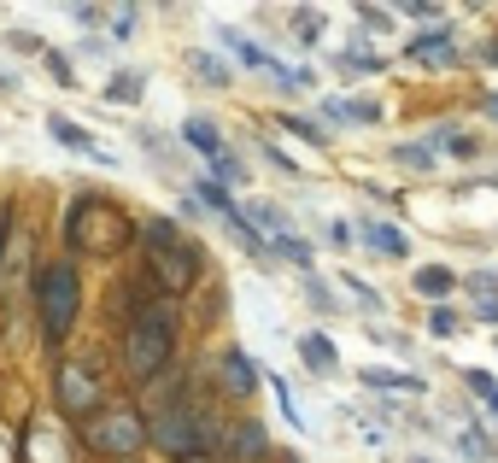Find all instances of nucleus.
<instances>
[{"label":"nucleus","mask_w":498,"mask_h":463,"mask_svg":"<svg viewBox=\"0 0 498 463\" xmlns=\"http://www.w3.org/2000/svg\"><path fill=\"white\" fill-rule=\"evenodd\" d=\"M135 241H141V253H147L141 276L158 287V299L194 294V282L206 276V246H199L177 217H165V211H141V217H135Z\"/></svg>","instance_id":"1"},{"label":"nucleus","mask_w":498,"mask_h":463,"mask_svg":"<svg viewBox=\"0 0 498 463\" xmlns=\"http://www.w3.org/2000/svg\"><path fill=\"white\" fill-rule=\"evenodd\" d=\"M182 341V305L177 299H141L129 311V329H123V370L135 381H158L177 358Z\"/></svg>","instance_id":"2"},{"label":"nucleus","mask_w":498,"mask_h":463,"mask_svg":"<svg viewBox=\"0 0 498 463\" xmlns=\"http://www.w3.org/2000/svg\"><path fill=\"white\" fill-rule=\"evenodd\" d=\"M65 241H71V253L123 258L135 246V217L123 206H111L106 194H77L65 211Z\"/></svg>","instance_id":"3"},{"label":"nucleus","mask_w":498,"mask_h":463,"mask_svg":"<svg viewBox=\"0 0 498 463\" xmlns=\"http://www.w3.org/2000/svg\"><path fill=\"white\" fill-rule=\"evenodd\" d=\"M82 317V270L71 258H47L35 270V329H42V346H65L77 334Z\"/></svg>","instance_id":"4"},{"label":"nucleus","mask_w":498,"mask_h":463,"mask_svg":"<svg viewBox=\"0 0 498 463\" xmlns=\"http://www.w3.org/2000/svg\"><path fill=\"white\" fill-rule=\"evenodd\" d=\"M82 446L106 463H135L147 446V417L135 405H100L89 422H82Z\"/></svg>","instance_id":"5"},{"label":"nucleus","mask_w":498,"mask_h":463,"mask_svg":"<svg viewBox=\"0 0 498 463\" xmlns=\"http://www.w3.org/2000/svg\"><path fill=\"white\" fill-rule=\"evenodd\" d=\"M53 405L65 410V417L89 422L100 405H106V393H100V375L94 364H82V358H59L53 364Z\"/></svg>","instance_id":"6"},{"label":"nucleus","mask_w":498,"mask_h":463,"mask_svg":"<svg viewBox=\"0 0 498 463\" xmlns=\"http://www.w3.org/2000/svg\"><path fill=\"white\" fill-rule=\"evenodd\" d=\"M47 135H53L59 147H65V153H77V159H89V165H100V170H118V153H111V147H100L89 130H82L77 118H71V111H47Z\"/></svg>","instance_id":"7"},{"label":"nucleus","mask_w":498,"mask_h":463,"mask_svg":"<svg viewBox=\"0 0 498 463\" xmlns=\"http://www.w3.org/2000/svg\"><path fill=\"white\" fill-rule=\"evenodd\" d=\"M217 375H223V393H229L235 405H246V399L264 387V370L253 364L246 346H223V352H217Z\"/></svg>","instance_id":"8"},{"label":"nucleus","mask_w":498,"mask_h":463,"mask_svg":"<svg viewBox=\"0 0 498 463\" xmlns=\"http://www.w3.org/2000/svg\"><path fill=\"white\" fill-rule=\"evenodd\" d=\"M264 458H270V434H264V422H258V417H241V422L223 429L217 463H264Z\"/></svg>","instance_id":"9"},{"label":"nucleus","mask_w":498,"mask_h":463,"mask_svg":"<svg viewBox=\"0 0 498 463\" xmlns=\"http://www.w3.org/2000/svg\"><path fill=\"white\" fill-rule=\"evenodd\" d=\"M358 246L364 253H376V258H393V265H405L410 258V235L398 229V223H388V217H358Z\"/></svg>","instance_id":"10"},{"label":"nucleus","mask_w":498,"mask_h":463,"mask_svg":"<svg viewBox=\"0 0 498 463\" xmlns=\"http://www.w3.org/2000/svg\"><path fill=\"white\" fill-rule=\"evenodd\" d=\"M452 24H434V30H417L405 42V59H417V65H434V71H445V65H457V47H452Z\"/></svg>","instance_id":"11"},{"label":"nucleus","mask_w":498,"mask_h":463,"mask_svg":"<svg viewBox=\"0 0 498 463\" xmlns=\"http://www.w3.org/2000/svg\"><path fill=\"white\" fill-rule=\"evenodd\" d=\"M177 141H182V147H194L199 159H211V165L229 153V135H223V130H217V118H206V111H188V118L177 123Z\"/></svg>","instance_id":"12"},{"label":"nucleus","mask_w":498,"mask_h":463,"mask_svg":"<svg viewBox=\"0 0 498 463\" xmlns=\"http://www.w3.org/2000/svg\"><path fill=\"white\" fill-rule=\"evenodd\" d=\"M322 118L346 123V130H376L381 123V100L376 94H352V100H329L322 94Z\"/></svg>","instance_id":"13"},{"label":"nucleus","mask_w":498,"mask_h":463,"mask_svg":"<svg viewBox=\"0 0 498 463\" xmlns=\"http://www.w3.org/2000/svg\"><path fill=\"white\" fill-rule=\"evenodd\" d=\"M293 352L305 358V370H311V375H322V381H329V375L340 370V346H334L322 329H305V334L293 341Z\"/></svg>","instance_id":"14"},{"label":"nucleus","mask_w":498,"mask_h":463,"mask_svg":"<svg viewBox=\"0 0 498 463\" xmlns=\"http://www.w3.org/2000/svg\"><path fill=\"white\" fill-rule=\"evenodd\" d=\"M241 211H246V223L264 235V246L276 241V235H288V229H293V211H282L276 199H253V206H241Z\"/></svg>","instance_id":"15"},{"label":"nucleus","mask_w":498,"mask_h":463,"mask_svg":"<svg viewBox=\"0 0 498 463\" xmlns=\"http://www.w3.org/2000/svg\"><path fill=\"white\" fill-rule=\"evenodd\" d=\"M358 381H364L369 393H388V399L422 393V375H398V370H381V364H364V370H358Z\"/></svg>","instance_id":"16"},{"label":"nucleus","mask_w":498,"mask_h":463,"mask_svg":"<svg viewBox=\"0 0 498 463\" xmlns=\"http://www.w3.org/2000/svg\"><path fill=\"white\" fill-rule=\"evenodd\" d=\"M106 100H111V106H141V100H147V71H135V65L111 71V82H106Z\"/></svg>","instance_id":"17"},{"label":"nucleus","mask_w":498,"mask_h":463,"mask_svg":"<svg viewBox=\"0 0 498 463\" xmlns=\"http://www.w3.org/2000/svg\"><path fill=\"white\" fill-rule=\"evenodd\" d=\"M410 287H417V299H434V305H445V294L457 287V270H445V265H422L417 276H410Z\"/></svg>","instance_id":"18"},{"label":"nucleus","mask_w":498,"mask_h":463,"mask_svg":"<svg viewBox=\"0 0 498 463\" xmlns=\"http://www.w3.org/2000/svg\"><path fill=\"white\" fill-rule=\"evenodd\" d=\"M217 42H223V47H229V53H235V65H246V71H276V59H270V53H264V47H258V42H246L241 30H223Z\"/></svg>","instance_id":"19"},{"label":"nucleus","mask_w":498,"mask_h":463,"mask_svg":"<svg viewBox=\"0 0 498 463\" xmlns=\"http://www.w3.org/2000/svg\"><path fill=\"white\" fill-rule=\"evenodd\" d=\"M270 253H276V258H288L299 276H311V270H317V246H311V241H299L293 229H288V235H276V241H270Z\"/></svg>","instance_id":"20"},{"label":"nucleus","mask_w":498,"mask_h":463,"mask_svg":"<svg viewBox=\"0 0 498 463\" xmlns=\"http://www.w3.org/2000/svg\"><path fill=\"white\" fill-rule=\"evenodd\" d=\"M305 299H311V311H317V317H346V299H340V287H329V282L317 276V270L305 276Z\"/></svg>","instance_id":"21"},{"label":"nucleus","mask_w":498,"mask_h":463,"mask_svg":"<svg viewBox=\"0 0 498 463\" xmlns=\"http://www.w3.org/2000/svg\"><path fill=\"white\" fill-rule=\"evenodd\" d=\"M334 71H346V77H381L388 71V59L381 53H369V47H352V53H334Z\"/></svg>","instance_id":"22"},{"label":"nucleus","mask_w":498,"mask_h":463,"mask_svg":"<svg viewBox=\"0 0 498 463\" xmlns=\"http://www.w3.org/2000/svg\"><path fill=\"white\" fill-rule=\"evenodd\" d=\"M288 24H293V42L299 47H322V24H329V18H322L317 6H293Z\"/></svg>","instance_id":"23"},{"label":"nucleus","mask_w":498,"mask_h":463,"mask_svg":"<svg viewBox=\"0 0 498 463\" xmlns=\"http://www.w3.org/2000/svg\"><path fill=\"white\" fill-rule=\"evenodd\" d=\"M194 199H199V206H211V211H217V217H229V211H235V194H229V188H223V182H211L206 170H199V177H194Z\"/></svg>","instance_id":"24"},{"label":"nucleus","mask_w":498,"mask_h":463,"mask_svg":"<svg viewBox=\"0 0 498 463\" xmlns=\"http://www.w3.org/2000/svg\"><path fill=\"white\" fill-rule=\"evenodd\" d=\"M188 65L199 71V82H211V89H229V82H235V65H223L217 53H199V47H194Z\"/></svg>","instance_id":"25"},{"label":"nucleus","mask_w":498,"mask_h":463,"mask_svg":"<svg viewBox=\"0 0 498 463\" xmlns=\"http://www.w3.org/2000/svg\"><path fill=\"white\" fill-rule=\"evenodd\" d=\"M282 130H288V135H299V141H311V147H317V153H329V130H317V123H311L305 118V111H282Z\"/></svg>","instance_id":"26"},{"label":"nucleus","mask_w":498,"mask_h":463,"mask_svg":"<svg viewBox=\"0 0 498 463\" xmlns=\"http://www.w3.org/2000/svg\"><path fill=\"white\" fill-rule=\"evenodd\" d=\"M42 65H47V77H53L59 89H82V77H77V65H71V53L47 47V53H42Z\"/></svg>","instance_id":"27"},{"label":"nucleus","mask_w":498,"mask_h":463,"mask_svg":"<svg viewBox=\"0 0 498 463\" xmlns=\"http://www.w3.org/2000/svg\"><path fill=\"white\" fill-rule=\"evenodd\" d=\"M393 165H405V170H417V177H428V170H434V147L405 141V147H393Z\"/></svg>","instance_id":"28"},{"label":"nucleus","mask_w":498,"mask_h":463,"mask_svg":"<svg viewBox=\"0 0 498 463\" xmlns=\"http://www.w3.org/2000/svg\"><path fill=\"white\" fill-rule=\"evenodd\" d=\"M206 177H211V182H223V188H241L246 177H253V170H246V159H241V153H223L217 165L206 170Z\"/></svg>","instance_id":"29"},{"label":"nucleus","mask_w":498,"mask_h":463,"mask_svg":"<svg viewBox=\"0 0 498 463\" xmlns=\"http://www.w3.org/2000/svg\"><path fill=\"white\" fill-rule=\"evenodd\" d=\"M340 287H346V294H352V299H358L364 311H388V299H381L376 287H369L364 276H358V270H340Z\"/></svg>","instance_id":"30"},{"label":"nucleus","mask_w":498,"mask_h":463,"mask_svg":"<svg viewBox=\"0 0 498 463\" xmlns=\"http://www.w3.org/2000/svg\"><path fill=\"white\" fill-rule=\"evenodd\" d=\"M141 35V6H118L111 12V42H135Z\"/></svg>","instance_id":"31"},{"label":"nucleus","mask_w":498,"mask_h":463,"mask_svg":"<svg viewBox=\"0 0 498 463\" xmlns=\"http://www.w3.org/2000/svg\"><path fill=\"white\" fill-rule=\"evenodd\" d=\"M135 141L147 147V153L158 159V165H170V159H177V147H170V135H158V130H147V123H135Z\"/></svg>","instance_id":"32"},{"label":"nucleus","mask_w":498,"mask_h":463,"mask_svg":"<svg viewBox=\"0 0 498 463\" xmlns=\"http://www.w3.org/2000/svg\"><path fill=\"white\" fill-rule=\"evenodd\" d=\"M457 329H464V317H457L452 305H434V311H428V334H440V341H452Z\"/></svg>","instance_id":"33"},{"label":"nucleus","mask_w":498,"mask_h":463,"mask_svg":"<svg viewBox=\"0 0 498 463\" xmlns=\"http://www.w3.org/2000/svg\"><path fill=\"white\" fill-rule=\"evenodd\" d=\"M457 452H464L469 463H487L493 446H487V434H481V429H464V434H457Z\"/></svg>","instance_id":"34"},{"label":"nucleus","mask_w":498,"mask_h":463,"mask_svg":"<svg viewBox=\"0 0 498 463\" xmlns=\"http://www.w3.org/2000/svg\"><path fill=\"white\" fill-rule=\"evenodd\" d=\"M258 153H264V165H270V170H282V177H305V170H299V159H288L276 141H258Z\"/></svg>","instance_id":"35"},{"label":"nucleus","mask_w":498,"mask_h":463,"mask_svg":"<svg viewBox=\"0 0 498 463\" xmlns=\"http://www.w3.org/2000/svg\"><path fill=\"white\" fill-rule=\"evenodd\" d=\"M358 24H364V30H393V12L388 6H369V0H364V6H358Z\"/></svg>","instance_id":"36"},{"label":"nucleus","mask_w":498,"mask_h":463,"mask_svg":"<svg viewBox=\"0 0 498 463\" xmlns=\"http://www.w3.org/2000/svg\"><path fill=\"white\" fill-rule=\"evenodd\" d=\"M464 287H469V294H481V299H498V276H493V270H469Z\"/></svg>","instance_id":"37"},{"label":"nucleus","mask_w":498,"mask_h":463,"mask_svg":"<svg viewBox=\"0 0 498 463\" xmlns=\"http://www.w3.org/2000/svg\"><path fill=\"white\" fill-rule=\"evenodd\" d=\"M199 217H206V206H199L194 194H182V199H177V223L188 229V223H199Z\"/></svg>","instance_id":"38"},{"label":"nucleus","mask_w":498,"mask_h":463,"mask_svg":"<svg viewBox=\"0 0 498 463\" xmlns=\"http://www.w3.org/2000/svg\"><path fill=\"white\" fill-rule=\"evenodd\" d=\"M71 18L89 24V30H100V24H111V12H106V6H71Z\"/></svg>","instance_id":"39"},{"label":"nucleus","mask_w":498,"mask_h":463,"mask_svg":"<svg viewBox=\"0 0 498 463\" xmlns=\"http://www.w3.org/2000/svg\"><path fill=\"white\" fill-rule=\"evenodd\" d=\"M398 12H405V18H440V6H434V0H405V6H398Z\"/></svg>","instance_id":"40"},{"label":"nucleus","mask_w":498,"mask_h":463,"mask_svg":"<svg viewBox=\"0 0 498 463\" xmlns=\"http://www.w3.org/2000/svg\"><path fill=\"white\" fill-rule=\"evenodd\" d=\"M464 381H469V387H475V393H481V399H493V387H498V381H493V375H487V370H464Z\"/></svg>","instance_id":"41"},{"label":"nucleus","mask_w":498,"mask_h":463,"mask_svg":"<svg viewBox=\"0 0 498 463\" xmlns=\"http://www.w3.org/2000/svg\"><path fill=\"white\" fill-rule=\"evenodd\" d=\"M329 241H334V246H352V241H358L352 223H329Z\"/></svg>","instance_id":"42"},{"label":"nucleus","mask_w":498,"mask_h":463,"mask_svg":"<svg viewBox=\"0 0 498 463\" xmlns=\"http://www.w3.org/2000/svg\"><path fill=\"white\" fill-rule=\"evenodd\" d=\"M475 317H481V323H498V299H481V305H475Z\"/></svg>","instance_id":"43"},{"label":"nucleus","mask_w":498,"mask_h":463,"mask_svg":"<svg viewBox=\"0 0 498 463\" xmlns=\"http://www.w3.org/2000/svg\"><path fill=\"white\" fill-rule=\"evenodd\" d=\"M18 94V77H12V71H0V100H12Z\"/></svg>","instance_id":"44"},{"label":"nucleus","mask_w":498,"mask_h":463,"mask_svg":"<svg viewBox=\"0 0 498 463\" xmlns=\"http://www.w3.org/2000/svg\"><path fill=\"white\" fill-rule=\"evenodd\" d=\"M487 118H498V94H493V100H487Z\"/></svg>","instance_id":"45"},{"label":"nucleus","mask_w":498,"mask_h":463,"mask_svg":"<svg viewBox=\"0 0 498 463\" xmlns=\"http://www.w3.org/2000/svg\"><path fill=\"white\" fill-rule=\"evenodd\" d=\"M410 463H428V458H422V452H410Z\"/></svg>","instance_id":"46"}]
</instances>
